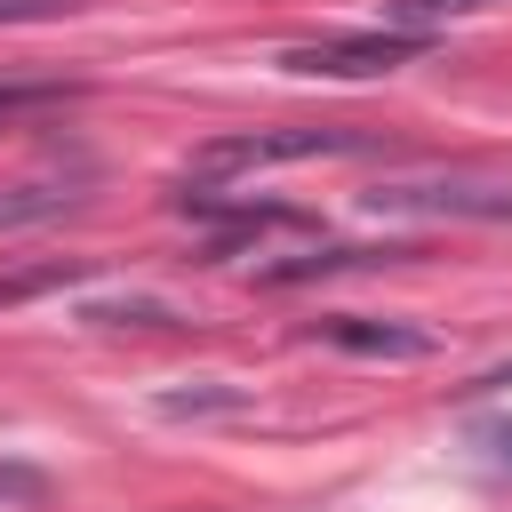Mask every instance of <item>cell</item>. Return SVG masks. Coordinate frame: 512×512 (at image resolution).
Returning <instances> with one entry per match:
<instances>
[{"mask_svg": "<svg viewBox=\"0 0 512 512\" xmlns=\"http://www.w3.org/2000/svg\"><path fill=\"white\" fill-rule=\"evenodd\" d=\"M480 384H496V392H512V360H504V368H488Z\"/></svg>", "mask_w": 512, "mask_h": 512, "instance_id": "obj_13", "label": "cell"}, {"mask_svg": "<svg viewBox=\"0 0 512 512\" xmlns=\"http://www.w3.org/2000/svg\"><path fill=\"white\" fill-rule=\"evenodd\" d=\"M432 48H440L432 32H400V24H384V32H328V40H304V48H288L280 64H288V72H312V80H376V72L424 64Z\"/></svg>", "mask_w": 512, "mask_h": 512, "instance_id": "obj_3", "label": "cell"}, {"mask_svg": "<svg viewBox=\"0 0 512 512\" xmlns=\"http://www.w3.org/2000/svg\"><path fill=\"white\" fill-rule=\"evenodd\" d=\"M32 504H48V472L0 456V512H32Z\"/></svg>", "mask_w": 512, "mask_h": 512, "instance_id": "obj_9", "label": "cell"}, {"mask_svg": "<svg viewBox=\"0 0 512 512\" xmlns=\"http://www.w3.org/2000/svg\"><path fill=\"white\" fill-rule=\"evenodd\" d=\"M312 344L328 352H352V360H432L440 336L432 328H408V320H368V312H336L312 328Z\"/></svg>", "mask_w": 512, "mask_h": 512, "instance_id": "obj_4", "label": "cell"}, {"mask_svg": "<svg viewBox=\"0 0 512 512\" xmlns=\"http://www.w3.org/2000/svg\"><path fill=\"white\" fill-rule=\"evenodd\" d=\"M480 440H488V448H496V456L512 464V424H480Z\"/></svg>", "mask_w": 512, "mask_h": 512, "instance_id": "obj_11", "label": "cell"}, {"mask_svg": "<svg viewBox=\"0 0 512 512\" xmlns=\"http://www.w3.org/2000/svg\"><path fill=\"white\" fill-rule=\"evenodd\" d=\"M56 0H0V16H48Z\"/></svg>", "mask_w": 512, "mask_h": 512, "instance_id": "obj_12", "label": "cell"}, {"mask_svg": "<svg viewBox=\"0 0 512 512\" xmlns=\"http://www.w3.org/2000/svg\"><path fill=\"white\" fill-rule=\"evenodd\" d=\"M376 136L368 128H248V136H216L192 152L184 168V192L192 184H232V176H256V168H288V160H336V152H368Z\"/></svg>", "mask_w": 512, "mask_h": 512, "instance_id": "obj_2", "label": "cell"}, {"mask_svg": "<svg viewBox=\"0 0 512 512\" xmlns=\"http://www.w3.org/2000/svg\"><path fill=\"white\" fill-rule=\"evenodd\" d=\"M72 200H80L72 184H0V232L8 224H40V216H56Z\"/></svg>", "mask_w": 512, "mask_h": 512, "instance_id": "obj_5", "label": "cell"}, {"mask_svg": "<svg viewBox=\"0 0 512 512\" xmlns=\"http://www.w3.org/2000/svg\"><path fill=\"white\" fill-rule=\"evenodd\" d=\"M80 320L96 328H176V312L160 296H112V304H80Z\"/></svg>", "mask_w": 512, "mask_h": 512, "instance_id": "obj_6", "label": "cell"}, {"mask_svg": "<svg viewBox=\"0 0 512 512\" xmlns=\"http://www.w3.org/2000/svg\"><path fill=\"white\" fill-rule=\"evenodd\" d=\"M480 8H496V0H384V16L400 32H424V24H448V16H480Z\"/></svg>", "mask_w": 512, "mask_h": 512, "instance_id": "obj_8", "label": "cell"}, {"mask_svg": "<svg viewBox=\"0 0 512 512\" xmlns=\"http://www.w3.org/2000/svg\"><path fill=\"white\" fill-rule=\"evenodd\" d=\"M368 216H448V224H504L512 216V176L504 168H416V176H376L360 192Z\"/></svg>", "mask_w": 512, "mask_h": 512, "instance_id": "obj_1", "label": "cell"}, {"mask_svg": "<svg viewBox=\"0 0 512 512\" xmlns=\"http://www.w3.org/2000/svg\"><path fill=\"white\" fill-rule=\"evenodd\" d=\"M56 280H80V264H48V272H16V280H0V304H24V296H40V288H56Z\"/></svg>", "mask_w": 512, "mask_h": 512, "instance_id": "obj_10", "label": "cell"}, {"mask_svg": "<svg viewBox=\"0 0 512 512\" xmlns=\"http://www.w3.org/2000/svg\"><path fill=\"white\" fill-rule=\"evenodd\" d=\"M72 96H80L72 80H0V128L24 120V112H56V104H72Z\"/></svg>", "mask_w": 512, "mask_h": 512, "instance_id": "obj_7", "label": "cell"}]
</instances>
